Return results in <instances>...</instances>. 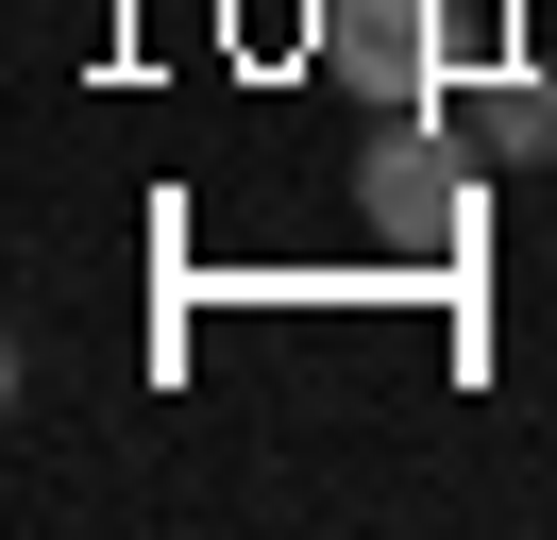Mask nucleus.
<instances>
[{
  "instance_id": "1",
  "label": "nucleus",
  "mask_w": 557,
  "mask_h": 540,
  "mask_svg": "<svg viewBox=\"0 0 557 540\" xmlns=\"http://www.w3.org/2000/svg\"><path fill=\"white\" fill-rule=\"evenodd\" d=\"M355 202H372V236H406V254H456V236H473V152H440L422 119H372Z\"/></svg>"
},
{
  "instance_id": "2",
  "label": "nucleus",
  "mask_w": 557,
  "mask_h": 540,
  "mask_svg": "<svg viewBox=\"0 0 557 540\" xmlns=\"http://www.w3.org/2000/svg\"><path fill=\"white\" fill-rule=\"evenodd\" d=\"M321 68L372 119H422L440 101V0H321Z\"/></svg>"
},
{
  "instance_id": "3",
  "label": "nucleus",
  "mask_w": 557,
  "mask_h": 540,
  "mask_svg": "<svg viewBox=\"0 0 557 540\" xmlns=\"http://www.w3.org/2000/svg\"><path fill=\"white\" fill-rule=\"evenodd\" d=\"M490 152H557V85H507V101H490Z\"/></svg>"
}]
</instances>
